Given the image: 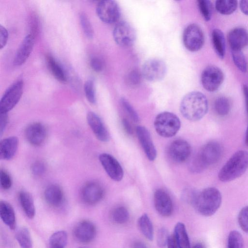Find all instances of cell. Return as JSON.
I'll return each mask as SVG.
<instances>
[{"label":"cell","instance_id":"cell-1","mask_svg":"<svg viewBox=\"0 0 248 248\" xmlns=\"http://www.w3.org/2000/svg\"><path fill=\"white\" fill-rule=\"evenodd\" d=\"M208 108L205 95L198 91L190 92L181 100L180 112L184 117L190 121H198L206 114Z\"/></svg>","mask_w":248,"mask_h":248},{"label":"cell","instance_id":"cell-2","mask_svg":"<svg viewBox=\"0 0 248 248\" xmlns=\"http://www.w3.org/2000/svg\"><path fill=\"white\" fill-rule=\"evenodd\" d=\"M248 168V152L239 150L234 153L220 170L218 177L222 182H229L241 176Z\"/></svg>","mask_w":248,"mask_h":248},{"label":"cell","instance_id":"cell-3","mask_svg":"<svg viewBox=\"0 0 248 248\" xmlns=\"http://www.w3.org/2000/svg\"><path fill=\"white\" fill-rule=\"evenodd\" d=\"M221 201L220 191L215 187H209L198 192L192 205L201 215L209 217L218 210Z\"/></svg>","mask_w":248,"mask_h":248},{"label":"cell","instance_id":"cell-4","mask_svg":"<svg viewBox=\"0 0 248 248\" xmlns=\"http://www.w3.org/2000/svg\"><path fill=\"white\" fill-rule=\"evenodd\" d=\"M180 127L179 118L174 113L168 111L159 113L154 121V127L156 133L164 138L173 137Z\"/></svg>","mask_w":248,"mask_h":248},{"label":"cell","instance_id":"cell-5","mask_svg":"<svg viewBox=\"0 0 248 248\" xmlns=\"http://www.w3.org/2000/svg\"><path fill=\"white\" fill-rule=\"evenodd\" d=\"M183 41L185 47L191 52L200 50L204 42V36L201 28L196 24H190L185 29Z\"/></svg>","mask_w":248,"mask_h":248},{"label":"cell","instance_id":"cell-6","mask_svg":"<svg viewBox=\"0 0 248 248\" xmlns=\"http://www.w3.org/2000/svg\"><path fill=\"white\" fill-rule=\"evenodd\" d=\"M23 91V82L18 79L6 90L0 101V113H8L20 100Z\"/></svg>","mask_w":248,"mask_h":248},{"label":"cell","instance_id":"cell-7","mask_svg":"<svg viewBox=\"0 0 248 248\" xmlns=\"http://www.w3.org/2000/svg\"><path fill=\"white\" fill-rule=\"evenodd\" d=\"M146 80L155 82L161 80L167 73V66L163 61L158 58L147 60L143 63L141 72Z\"/></svg>","mask_w":248,"mask_h":248},{"label":"cell","instance_id":"cell-8","mask_svg":"<svg viewBox=\"0 0 248 248\" xmlns=\"http://www.w3.org/2000/svg\"><path fill=\"white\" fill-rule=\"evenodd\" d=\"M222 154V148L217 141H210L205 144L196 156L205 168L217 163Z\"/></svg>","mask_w":248,"mask_h":248},{"label":"cell","instance_id":"cell-9","mask_svg":"<svg viewBox=\"0 0 248 248\" xmlns=\"http://www.w3.org/2000/svg\"><path fill=\"white\" fill-rule=\"evenodd\" d=\"M113 39L117 44L121 46H132L136 39V32L128 22L120 21L115 26L113 31Z\"/></svg>","mask_w":248,"mask_h":248},{"label":"cell","instance_id":"cell-10","mask_svg":"<svg viewBox=\"0 0 248 248\" xmlns=\"http://www.w3.org/2000/svg\"><path fill=\"white\" fill-rule=\"evenodd\" d=\"M96 12L99 19L107 24L116 22L121 16V10L118 4L112 0L99 1L96 6Z\"/></svg>","mask_w":248,"mask_h":248},{"label":"cell","instance_id":"cell-11","mask_svg":"<svg viewBox=\"0 0 248 248\" xmlns=\"http://www.w3.org/2000/svg\"><path fill=\"white\" fill-rule=\"evenodd\" d=\"M224 74L218 67L210 65L206 67L201 75V82L203 87L207 91H217L224 80Z\"/></svg>","mask_w":248,"mask_h":248},{"label":"cell","instance_id":"cell-12","mask_svg":"<svg viewBox=\"0 0 248 248\" xmlns=\"http://www.w3.org/2000/svg\"><path fill=\"white\" fill-rule=\"evenodd\" d=\"M191 148L189 143L182 139L173 140L169 145L168 153L170 158L176 163H183L190 156Z\"/></svg>","mask_w":248,"mask_h":248},{"label":"cell","instance_id":"cell-13","mask_svg":"<svg viewBox=\"0 0 248 248\" xmlns=\"http://www.w3.org/2000/svg\"><path fill=\"white\" fill-rule=\"evenodd\" d=\"M104 189L102 186L96 181L86 183L82 187L81 196L83 201L88 205H94L103 198Z\"/></svg>","mask_w":248,"mask_h":248},{"label":"cell","instance_id":"cell-14","mask_svg":"<svg viewBox=\"0 0 248 248\" xmlns=\"http://www.w3.org/2000/svg\"><path fill=\"white\" fill-rule=\"evenodd\" d=\"M99 161L109 177L115 181H120L124 176L123 169L118 161L112 155L102 153L99 156Z\"/></svg>","mask_w":248,"mask_h":248},{"label":"cell","instance_id":"cell-15","mask_svg":"<svg viewBox=\"0 0 248 248\" xmlns=\"http://www.w3.org/2000/svg\"><path fill=\"white\" fill-rule=\"evenodd\" d=\"M25 135L31 144L39 146L43 144L46 139L47 129L45 125L41 123H33L26 127Z\"/></svg>","mask_w":248,"mask_h":248},{"label":"cell","instance_id":"cell-16","mask_svg":"<svg viewBox=\"0 0 248 248\" xmlns=\"http://www.w3.org/2000/svg\"><path fill=\"white\" fill-rule=\"evenodd\" d=\"M155 208L159 214L163 217L170 216L173 211V204L169 194L162 189H156L154 195Z\"/></svg>","mask_w":248,"mask_h":248},{"label":"cell","instance_id":"cell-17","mask_svg":"<svg viewBox=\"0 0 248 248\" xmlns=\"http://www.w3.org/2000/svg\"><path fill=\"white\" fill-rule=\"evenodd\" d=\"M136 134L139 142L147 156L150 161H154L156 157V151L150 133L143 126L136 127Z\"/></svg>","mask_w":248,"mask_h":248},{"label":"cell","instance_id":"cell-18","mask_svg":"<svg viewBox=\"0 0 248 248\" xmlns=\"http://www.w3.org/2000/svg\"><path fill=\"white\" fill-rule=\"evenodd\" d=\"M74 235L79 242L88 243L93 241L96 234V229L94 224L88 220L79 222L75 227Z\"/></svg>","mask_w":248,"mask_h":248},{"label":"cell","instance_id":"cell-19","mask_svg":"<svg viewBox=\"0 0 248 248\" xmlns=\"http://www.w3.org/2000/svg\"><path fill=\"white\" fill-rule=\"evenodd\" d=\"M89 125L96 138L102 142L109 140V134L100 117L93 112H89L87 115Z\"/></svg>","mask_w":248,"mask_h":248},{"label":"cell","instance_id":"cell-20","mask_svg":"<svg viewBox=\"0 0 248 248\" xmlns=\"http://www.w3.org/2000/svg\"><path fill=\"white\" fill-rule=\"evenodd\" d=\"M34 44V36L30 33L23 39L19 46L14 58L13 63L16 66L24 64L30 56Z\"/></svg>","mask_w":248,"mask_h":248},{"label":"cell","instance_id":"cell-21","mask_svg":"<svg viewBox=\"0 0 248 248\" xmlns=\"http://www.w3.org/2000/svg\"><path fill=\"white\" fill-rule=\"evenodd\" d=\"M231 49L241 50L248 45V32L243 28H236L228 34Z\"/></svg>","mask_w":248,"mask_h":248},{"label":"cell","instance_id":"cell-22","mask_svg":"<svg viewBox=\"0 0 248 248\" xmlns=\"http://www.w3.org/2000/svg\"><path fill=\"white\" fill-rule=\"evenodd\" d=\"M46 202L54 207H60L64 202V194L61 187L56 184L47 186L44 191Z\"/></svg>","mask_w":248,"mask_h":248},{"label":"cell","instance_id":"cell-23","mask_svg":"<svg viewBox=\"0 0 248 248\" xmlns=\"http://www.w3.org/2000/svg\"><path fill=\"white\" fill-rule=\"evenodd\" d=\"M18 146L17 137L11 136L6 138L0 143V158L2 160H9L16 154Z\"/></svg>","mask_w":248,"mask_h":248},{"label":"cell","instance_id":"cell-24","mask_svg":"<svg viewBox=\"0 0 248 248\" xmlns=\"http://www.w3.org/2000/svg\"><path fill=\"white\" fill-rule=\"evenodd\" d=\"M0 216L3 222L12 230L16 226L15 211L12 206L8 202L1 201L0 202Z\"/></svg>","mask_w":248,"mask_h":248},{"label":"cell","instance_id":"cell-25","mask_svg":"<svg viewBox=\"0 0 248 248\" xmlns=\"http://www.w3.org/2000/svg\"><path fill=\"white\" fill-rule=\"evenodd\" d=\"M212 41L216 54L220 59H223L226 52L225 39L223 32L218 29H214L212 32Z\"/></svg>","mask_w":248,"mask_h":248},{"label":"cell","instance_id":"cell-26","mask_svg":"<svg viewBox=\"0 0 248 248\" xmlns=\"http://www.w3.org/2000/svg\"><path fill=\"white\" fill-rule=\"evenodd\" d=\"M18 197L21 206L26 216L29 218H32L35 214V209L32 196L28 192L21 191Z\"/></svg>","mask_w":248,"mask_h":248},{"label":"cell","instance_id":"cell-27","mask_svg":"<svg viewBox=\"0 0 248 248\" xmlns=\"http://www.w3.org/2000/svg\"><path fill=\"white\" fill-rule=\"evenodd\" d=\"M173 235L178 248H190L188 236L184 224L179 222L175 225Z\"/></svg>","mask_w":248,"mask_h":248},{"label":"cell","instance_id":"cell-28","mask_svg":"<svg viewBox=\"0 0 248 248\" xmlns=\"http://www.w3.org/2000/svg\"><path fill=\"white\" fill-rule=\"evenodd\" d=\"M138 226L141 232L147 239L152 240L153 238V226L150 217L146 214L141 215L138 221Z\"/></svg>","mask_w":248,"mask_h":248},{"label":"cell","instance_id":"cell-29","mask_svg":"<svg viewBox=\"0 0 248 248\" xmlns=\"http://www.w3.org/2000/svg\"><path fill=\"white\" fill-rule=\"evenodd\" d=\"M46 60L48 67L53 76L60 82H65L66 78L64 71L55 59L52 56L47 55Z\"/></svg>","mask_w":248,"mask_h":248},{"label":"cell","instance_id":"cell-30","mask_svg":"<svg viewBox=\"0 0 248 248\" xmlns=\"http://www.w3.org/2000/svg\"><path fill=\"white\" fill-rule=\"evenodd\" d=\"M237 4V1L234 0H219L216 1L215 8L219 13L229 15L236 10Z\"/></svg>","mask_w":248,"mask_h":248},{"label":"cell","instance_id":"cell-31","mask_svg":"<svg viewBox=\"0 0 248 248\" xmlns=\"http://www.w3.org/2000/svg\"><path fill=\"white\" fill-rule=\"evenodd\" d=\"M67 241V234L64 231H59L50 236L49 244L50 248H65Z\"/></svg>","mask_w":248,"mask_h":248},{"label":"cell","instance_id":"cell-32","mask_svg":"<svg viewBox=\"0 0 248 248\" xmlns=\"http://www.w3.org/2000/svg\"><path fill=\"white\" fill-rule=\"evenodd\" d=\"M16 238L21 248H31V234L27 228L22 227L19 229L16 233Z\"/></svg>","mask_w":248,"mask_h":248},{"label":"cell","instance_id":"cell-33","mask_svg":"<svg viewBox=\"0 0 248 248\" xmlns=\"http://www.w3.org/2000/svg\"><path fill=\"white\" fill-rule=\"evenodd\" d=\"M214 108L218 115L221 116H226L228 114L231 109L230 102L226 97H219L215 101Z\"/></svg>","mask_w":248,"mask_h":248},{"label":"cell","instance_id":"cell-34","mask_svg":"<svg viewBox=\"0 0 248 248\" xmlns=\"http://www.w3.org/2000/svg\"><path fill=\"white\" fill-rule=\"evenodd\" d=\"M232 60L235 65L243 73L247 70V63L241 50L231 49Z\"/></svg>","mask_w":248,"mask_h":248},{"label":"cell","instance_id":"cell-35","mask_svg":"<svg viewBox=\"0 0 248 248\" xmlns=\"http://www.w3.org/2000/svg\"><path fill=\"white\" fill-rule=\"evenodd\" d=\"M113 220L116 223L122 224L126 223L129 219V212L124 206L115 208L111 214Z\"/></svg>","mask_w":248,"mask_h":248},{"label":"cell","instance_id":"cell-36","mask_svg":"<svg viewBox=\"0 0 248 248\" xmlns=\"http://www.w3.org/2000/svg\"><path fill=\"white\" fill-rule=\"evenodd\" d=\"M228 248H244L242 234L237 231H231L228 237Z\"/></svg>","mask_w":248,"mask_h":248},{"label":"cell","instance_id":"cell-37","mask_svg":"<svg viewBox=\"0 0 248 248\" xmlns=\"http://www.w3.org/2000/svg\"><path fill=\"white\" fill-rule=\"evenodd\" d=\"M198 5L200 13L205 21H209L212 17L213 5L211 1L199 0Z\"/></svg>","mask_w":248,"mask_h":248},{"label":"cell","instance_id":"cell-38","mask_svg":"<svg viewBox=\"0 0 248 248\" xmlns=\"http://www.w3.org/2000/svg\"><path fill=\"white\" fill-rule=\"evenodd\" d=\"M84 91L87 100L91 104L96 103V94L95 86L93 81L89 79L86 81L84 85Z\"/></svg>","mask_w":248,"mask_h":248},{"label":"cell","instance_id":"cell-39","mask_svg":"<svg viewBox=\"0 0 248 248\" xmlns=\"http://www.w3.org/2000/svg\"><path fill=\"white\" fill-rule=\"evenodd\" d=\"M79 20L83 32L88 38H92L93 36V31L91 22L84 13H81L79 15Z\"/></svg>","mask_w":248,"mask_h":248},{"label":"cell","instance_id":"cell-40","mask_svg":"<svg viewBox=\"0 0 248 248\" xmlns=\"http://www.w3.org/2000/svg\"><path fill=\"white\" fill-rule=\"evenodd\" d=\"M238 222L241 229L248 233V206L244 207L240 211L238 216Z\"/></svg>","mask_w":248,"mask_h":248},{"label":"cell","instance_id":"cell-41","mask_svg":"<svg viewBox=\"0 0 248 248\" xmlns=\"http://www.w3.org/2000/svg\"><path fill=\"white\" fill-rule=\"evenodd\" d=\"M121 103L124 109L132 120L135 123L138 122L139 121V117L130 104L124 98L121 99Z\"/></svg>","mask_w":248,"mask_h":248},{"label":"cell","instance_id":"cell-42","mask_svg":"<svg viewBox=\"0 0 248 248\" xmlns=\"http://www.w3.org/2000/svg\"><path fill=\"white\" fill-rule=\"evenodd\" d=\"M0 187L4 190L9 189L12 185V179L10 174L4 170L0 172Z\"/></svg>","mask_w":248,"mask_h":248},{"label":"cell","instance_id":"cell-43","mask_svg":"<svg viewBox=\"0 0 248 248\" xmlns=\"http://www.w3.org/2000/svg\"><path fill=\"white\" fill-rule=\"evenodd\" d=\"M31 170L32 174L35 176H41L46 170L45 164L41 161L34 162L31 166Z\"/></svg>","mask_w":248,"mask_h":248},{"label":"cell","instance_id":"cell-44","mask_svg":"<svg viewBox=\"0 0 248 248\" xmlns=\"http://www.w3.org/2000/svg\"><path fill=\"white\" fill-rule=\"evenodd\" d=\"M170 235L168 230L165 228H161L158 231L157 235V244L160 248L167 246Z\"/></svg>","mask_w":248,"mask_h":248},{"label":"cell","instance_id":"cell-45","mask_svg":"<svg viewBox=\"0 0 248 248\" xmlns=\"http://www.w3.org/2000/svg\"><path fill=\"white\" fill-rule=\"evenodd\" d=\"M197 194L198 192L193 189L186 188L182 192V197L185 202L192 205Z\"/></svg>","mask_w":248,"mask_h":248},{"label":"cell","instance_id":"cell-46","mask_svg":"<svg viewBox=\"0 0 248 248\" xmlns=\"http://www.w3.org/2000/svg\"><path fill=\"white\" fill-rule=\"evenodd\" d=\"M142 76L141 73L136 70H133L128 73L127 81L129 84L135 86L140 83Z\"/></svg>","mask_w":248,"mask_h":248},{"label":"cell","instance_id":"cell-47","mask_svg":"<svg viewBox=\"0 0 248 248\" xmlns=\"http://www.w3.org/2000/svg\"><path fill=\"white\" fill-rule=\"evenodd\" d=\"M90 65L92 68L96 72L102 71L104 68V62L99 58L93 57L90 61Z\"/></svg>","mask_w":248,"mask_h":248},{"label":"cell","instance_id":"cell-48","mask_svg":"<svg viewBox=\"0 0 248 248\" xmlns=\"http://www.w3.org/2000/svg\"><path fill=\"white\" fill-rule=\"evenodd\" d=\"M8 32L6 29L2 26L0 25V49L4 47L8 40Z\"/></svg>","mask_w":248,"mask_h":248},{"label":"cell","instance_id":"cell-49","mask_svg":"<svg viewBox=\"0 0 248 248\" xmlns=\"http://www.w3.org/2000/svg\"><path fill=\"white\" fill-rule=\"evenodd\" d=\"M8 122L7 113H0V133L1 135L5 129Z\"/></svg>","mask_w":248,"mask_h":248},{"label":"cell","instance_id":"cell-50","mask_svg":"<svg viewBox=\"0 0 248 248\" xmlns=\"http://www.w3.org/2000/svg\"><path fill=\"white\" fill-rule=\"evenodd\" d=\"M122 123L125 132L127 134L131 135L133 133V129L129 121L126 119H123Z\"/></svg>","mask_w":248,"mask_h":248},{"label":"cell","instance_id":"cell-51","mask_svg":"<svg viewBox=\"0 0 248 248\" xmlns=\"http://www.w3.org/2000/svg\"><path fill=\"white\" fill-rule=\"evenodd\" d=\"M167 246L168 248H178L174 235H170Z\"/></svg>","mask_w":248,"mask_h":248},{"label":"cell","instance_id":"cell-52","mask_svg":"<svg viewBox=\"0 0 248 248\" xmlns=\"http://www.w3.org/2000/svg\"><path fill=\"white\" fill-rule=\"evenodd\" d=\"M239 5L242 12L248 16V0H241Z\"/></svg>","mask_w":248,"mask_h":248},{"label":"cell","instance_id":"cell-53","mask_svg":"<svg viewBox=\"0 0 248 248\" xmlns=\"http://www.w3.org/2000/svg\"><path fill=\"white\" fill-rule=\"evenodd\" d=\"M243 91L245 96L246 110L248 115V86L244 85L243 87Z\"/></svg>","mask_w":248,"mask_h":248},{"label":"cell","instance_id":"cell-54","mask_svg":"<svg viewBox=\"0 0 248 248\" xmlns=\"http://www.w3.org/2000/svg\"><path fill=\"white\" fill-rule=\"evenodd\" d=\"M132 248H147V247L143 242L137 241L134 243Z\"/></svg>","mask_w":248,"mask_h":248},{"label":"cell","instance_id":"cell-55","mask_svg":"<svg viewBox=\"0 0 248 248\" xmlns=\"http://www.w3.org/2000/svg\"><path fill=\"white\" fill-rule=\"evenodd\" d=\"M245 144L248 147V125L247 128L245 136Z\"/></svg>","mask_w":248,"mask_h":248},{"label":"cell","instance_id":"cell-56","mask_svg":"<svg viewBox=\"0 0 248 248\" xmlns=\"http://www.w3.org/2000/svg\"><path fill=\"white\" fill-rule=\"evenodd\" d=\"M192 248H204V247L202 244L197 243L194 245Z\"/></svg>","mask_w":248,"mask_h":248},{"label":"cell","instance_id":"cell-57","mask_svg":"<svg viewBox=\"0 0 248 248\" xmlns=\"http://www.w3.org/2000/svg\"><path fill=\"white\" fill-rule=\"evenodd\" d=\"M86 248V247H82V248Z\"/></svg>","mask_w":248,"mask_h":248}]
</instances>
